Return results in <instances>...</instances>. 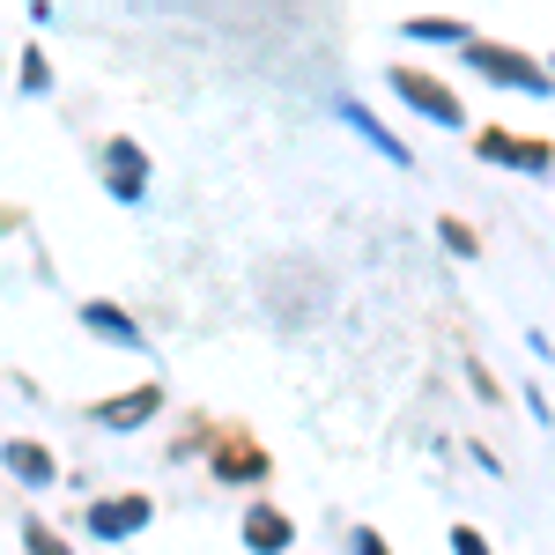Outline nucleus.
<instances>
[{"label":"nucleus","instance_id":"nucleus-2","mask_svg":"<svg viewBox=\"0 0 555 555\" xmlns=\"http://www.w3.org/2000/svg\"><path fill=\"white\" fill-rule=\"evenodd\" d=\"M392 89H400L415 112H429L437 127H460V119H467V112H460V96H452L444 82H429V75H415V67H400V75H392Z\"/></svg>","mask_w":555,"mask_h":555},{"label":"nucleus","instance_id":"nucleus-12","mask_svg":"<svg viewBox=\"0 0 555 555\" xmlns=\"http://www.w3.org/2000/svg\"><path fill=\"white\" fill-rule=\"evenodd\" d=\"M444 245H452V253H474V230H467V222H452V215H444Z\"/></svg>","mask_w":555,"mask_h":555},{"label":"nucleus","instance_id":"nucleus-5","mask_svg":"<svg viewBox=\"0 0 555 555\" xmlns=\"http://www.w3.org/2000/svg\"><path fill=\"white\" fill-rule=\"evenodd\" d=\"M89 526L112 541V533H141L149 526V496H119V504H89Z\"/></svg>","mask_w":555,"mask_h":555},{"label":"nucleus","instance_id":"nucleus-1","mask_svg":"<svg viewBox=\"0 0 555 555\" xmlns=\"http://www.w3.org/2000/svg\"><path fill=\"white\" fill-rule=\"evenodd\" d=\"M467 60H481V67L496 75V82H512V89H533V96L548 89L541 60H526V52H512V44H474V38H467Z\"/></svg>","mask_w":555,"mask_h":555},{"label":"nucleus","instance_id":"nucleus-3","mask_svg":"<svg viewBox=\"0 0 555 555\" xmlns=\"http://www.w3.org/2000/svg\"><path fill=\"white\" fill-rule=\"evenodd\" d=\"M289 541H297V533H289V518L274 512V504H253V512H245V548L253 555H289Z\"/></svg>","mask_w":555,"mask_h":555},{"label":"nucleus","instance_id":"nucleus-9","mask_svg":"<svg viewBox=\"0 0 555 555\" xmlns=\"http://www.w3.org/2000/svg\"><path fill=\"white\" fill-rule=\"evenodd\" d=\"M112 164H119V201H141V156L133 149H112Z\"/></svg>","mask_w":555,"mask_h":555},{"label":"nucleus","instance_id":"nucleus-10","mask_svg":"<svg viewBox=\"0 0 555 555\" xmlns=\"http://www.w3.org/2000/svg\"><path fill=\"white\" fill-rule=\"evenodd\" d=\"M23 541H30V555H67L52 533H44V526H23Z\"/></svg>","mask_w":555,"mask_h":555},{"label":"nucleus","instance_id":"nucleus-8","mask_svg":"<svg viewBox=\"0 0 555 555\" xmlns=\"http://www.w3.org/2000/svg\"><path fill=\"white\" fill-rule=\"evenodd\" d=\"M215 467H222V474H267V460H259L253 444H222V452H215Z\"/></svg>","mask_w":555,"mask_h":555},{"label":"nucleus","instance_id":"nucleus-4","mask_svg":"<svg viewBox=\"0 0 555 555\" xmlns=\"http://www.w3.org/2000/svg\"><path fill=\"white\" fill-rule=\"evenodd\" d=\"M156 408H164V392H156V385H133V392H119V400H104V408H96V423L133 429V423H149Z\"/></svg>","mask_w":555,"mask_h":555},{"label":"nucleus","instance_id":"nucleus-11","mask_svg":"<svg viewBox=\"0 0 555 555\" xmlns=\"http://www.w3.org/2000/svg\"><path fill=\"white\" fill-rule=\"evenodd\" d=\"M452 555H489V541H481L474 526H460V533H452Z\"/></svg>","mask_w":555,"mask_h":555},{"label":"nucleus","instance_id":"nucleus-7","mask_svg":"<svg viewBox=\"0 0 555 555\" xmlns=\"http://www.w3.org/2000/svg\"><path fill=\"white\" fill-rule=\"evenodd\" d=\"M0 467L23 474V481H52V452H44V444H30V437H15V444L0 452Z\"/></svg>","mask_w":555,"mask_h":555},{"label":"nucleus","instance_id":"nucleus-6","mask_svg":"<svg viewBox=\"0 0 555 555\" xmlns=\"http://www.w3.org/2000/svg\"><path fill=\"white\" fill-rule=\"evenodd\" d=\"M481 156L518 164V171H548V149H541V141H512V133H489V141H481Z\"/></svg>","mask_w":555,"mask_h":555}]
</instances>
